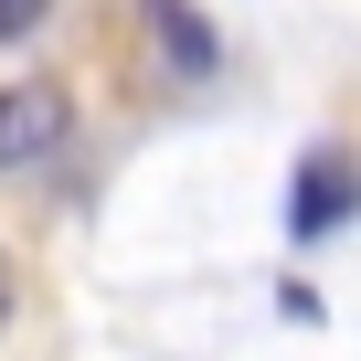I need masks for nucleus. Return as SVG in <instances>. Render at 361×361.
I'll list each match as a JSON object with an SVG mask.
<instances>
[{
    "label": "nucleus",
    "mask_w": 361,
    "mask_h": 361,
    "mask_svg": "<svg viewBox=\"0 0 361 361\" xmlns=\"http://www.w3.org/2000/svg\"><path fill=\"white\" fill-rule=\"evenodd\" d=\"M43 11H54V0H0V43H22V32H43Z\"/></svg>",
    "instance_id": "20e7f679"
},
{
    "label": "nucleus",
    "mask_w": 361,
    "mask_h": 361,
    "mask_svg": "<svg viewBox=\"0 0 361 361\" xmlns=\"http://www.w3.org/2000/svg\"><path fill=\"white\" fill-rule=\"evenodd\" d=\"M11 308H22V276H11V255H0V329H11Z\"/></svg>",
    "instance_id": "39448f33"
},
{
    "label": "nucleus",
    "mask_w": 361,
    "mask_h": 361,
    "mask_svg": "<svg viewBox=\"0 0 361 361\" xmlns=\"http://www.w3.org/2000/svg\"><path fill=\"white\" fill-rule=\"evenodd\" d=\"M138 22L159 32V64H170V75H213V64H224V32L192 11V0H138Z\"/></svg>",
    "instance_id": "7ed1b4c3"
},
{
    "label": "nucleus",
    "mask_w": 361,
    "mask_h": 361,
    "mask_svg": "<svg viewBox=\"0 0 361 361\" xmlns=\"http://www.w3.org/2000/svg\"><path fill=\"white\" fill-rule=\"evenodd\" d=\"M350 213H361V159H350L340 138L298 149V170H287V234H298V245H319V234H340Z\"/></svg>",
    "instance_id": "f257e3e1"
},
{
    "label": "nucleus",
    "mask_w": 361,
    "mask_h": 361,
    "mask_svg": "<svg viewBox=\"0 0 361 361\" xmlns=\"http://www.w3.org/2000/svg\"><path fill=\"white\" fill-rule=\"evenodd\" d=\"M64 138V96L54 85H0V170H32Z\"/></svg>",
    "instance_id": "f03ea898"
}]
</instances>
